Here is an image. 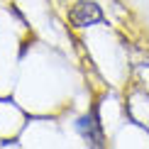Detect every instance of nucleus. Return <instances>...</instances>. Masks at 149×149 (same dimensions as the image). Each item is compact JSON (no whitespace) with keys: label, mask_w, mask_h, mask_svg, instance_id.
Returning a JSON list of instances; mask_svg holds the SVG:
<instances>
[{"label":"nucleus","mask_w":149,"mask_h":149,"mask_svg":"<svg viewBox=\"0 0 149 149\" xmlns=\"http://www.w3.org/2000/svg\"><path fill=\"white\" fill-rule=\"evenodd\" d=\"M76 130H78V134L88 142V144L103 147V127H100V117H98V110L95 108L76 122Z\"/></svg>","instance_id":"obj_1"},{"label":"nucleus","mask_w":149,"mask_h":149,"mask_svg":"<svg viewBox=\"0 0 149 149\" xmlns=\"http://www.w3.org/2000/svg\"><path fill=\"white\" fill-rule=\"evenodd\" d=\"M69 17H71V22L76 24V27H91V24H98V22H103V10H100V5H95V3H76L73 5V10L69 12Z\"/></svg>","instance_id":"obj_2"}]
</instances>
